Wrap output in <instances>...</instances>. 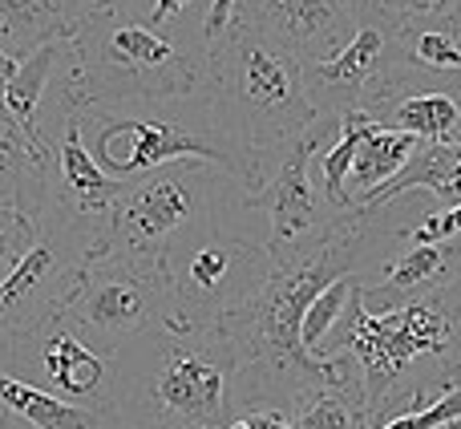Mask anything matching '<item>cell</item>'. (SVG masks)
Here are the masks:
<instances>
[{
	"label": "cell",
	"mask_w": 461,
	"mask_h": 429,
	"mask_svg": "<svg viewBox=\"0 0 461 429\" xmlns=\"http://www.w3.org/2000/svg\"><path fill=\"white\" fill-rule=\"evenodd\" d=\"M360 219L348 211L336 223L292 243H267V271L243 304L219 316V333L235 352V414L239 409L295 406L316 389L360 377L348 352H316L303 344V312L324 288L352 276L360 255Z\"/></svg>",
	"instance_id": "cell-1"
},
{
	"label": "cell",
	"mask_w": 461,
	"mask_h": 429,
	"mask_svg": "<svg viewBox=\"0 0 461 429\" xmlns=\"http://www.w3.org/2000/svg\"><path fill=\"white\" fill-rule=\"evenodd\" d=\"M73 110H86L89 122H94V138H89V151L94 159L105 167V175L130 178L138 175H154L158 167H170V162H219V167L230 175V159L227 151L215 142V138L199 134V130L183 126V122L170 118H122V114H110L105 105H73Z\"/></svg>",
	"instance_id": "cell-8"
},
{
	"label": "cell",
	"mask_w": 461,
	"mask_h": 429,
	"mask_svg": "<svg viewBox=\"0 0 461 429\" xmlns=\"http://www.w3.org/2000/svg\"><path fill=\"white\" fill-rule=\"evenodd\" d=\"M340 349L357 361L360 377H365V401L373 425L389 422L393 406H397V385L421 357H446L454 324H449L446 308L438 300H413L389 312H373L365 300L348 304L340 324ZM381 429V425H376Z\"/></svg>",
	"instance_id": "cell-5"
},
{
	"label": "cell",
	"mask_w": 461,
	"mask_h": 429,
	"mask_svg": "<svg viewBox=\"0 0 461 429\" xmlns=\"http://www.w3.org/2000/svg\"><path fill=\"white\" fill-rule=\"evenodd\" d=\"M292 429H376L368 417L365 377H352L332 389H316L295 401Z\"/></svg>",
	"instance_id": "cell-21"
},
{
	"label": "cell",
	"mask_w": 461,
	"mask_h": 429,
	"mask_svg": "<svg viewBox=\"0 0 461 429\" xmlns=\"http://www.w3.org/2000/svg\"><path fill=\"white\" fill-rule=\"evenodd\" d=\"M57 178H61V191H57L53 203H61L73 219H97V214H110L113 207H118L122 195H126V187H130V183H122V178L105 175V167L94 159L89 142L81 138L77 110L65 118V130H61V146H57Z\"/></svg>",
	"instance_id": "cell-13"
},
{
	"label": "cell",
	"mask_w": 461,
	"mask_h": 429,
	"mask_svg": "<svg viewBox=\"0 0 461 429\" xmlns=\"http://www.w3.org/2000/svg\"><path fill=\"white\" fill-rule=\"evenodd\" d=\"M207 167H215V162L186 159L170 162V170H154V175L130 183L118 207L110 211L105 239L122 255L167 268L170 247L183 235V227H199L207 211L215 207L219 175Z\"/></svg>",
	"instance_id": "cell-6"
},
{
	"label": "cell",
	"mask_w": 461,
	"mask_h": 429,
	"mask_svg": "<svg viewBox=\"0 0 461 429\" xmlns=\"http://www.w3.org/2000/svg\"><path fill=\"white\" fill-rule=\"evenodd\" d=\"M211 45L191 49L158 24L118 21V8L94 13L69 37V105H146L191 97L207 78Z\"/></svg>",
	"instance_id": "cell-3"
},
{
	"label": "cell",
	"mask_w": 461,
	"mask_h": 429,
	"mask_svg": "<svg viewBox=\"0 0 461 429\" xmlns=\"http://www.w3.org/2000/svg\"><path fill=\"white\" fill-rule=\"evenodd\" d=\"M77 24L45 0H0V53L24 61L49 41H69Z\"/></svg>",
	"instance_id": "cell-18"
},
{
	"label": "cell",
	"mask_w": 461,
	"mask_h": 429,
	"mask_svg": "<svg viewBox=\"0 0 461 429\" xmlns=\"http://www.w3.org/2000/svg\"><path fill=\"white\" fill-rule=\"evenodd\" d=\"M409 191H433L446 207H461V142H425L413 154L405 170H401L393 183H384L381 191L365 195V199L352 203L357 214H373L384 203L401 199Z\"/></svg>",
	"instance_id": "cell-15"
},
{
	"label": "cell",
	"mask_w": 461,
	"mask_h": 429,
	"mask_svg": "<svg viewBox=\"0 0 461 429\" xmlns=\"http://www.w3.org/2000/svg\"><path fill=\"white\" fill-rule=\"evenodd\" d=\"M461 422V385H449L429 409H413V414L389 417L381 429H446Z\"/></svg>",
	"instance_id": "cell-25"
},
{
	"label": "cell",
	"mask_w": 461,
	"mask_h": 429,
	"mask_svg": "<svg viewBox=\"0 0 461 429\" xmlns=\"http://www.w3.org/2000/svg\"><path fill=\"white\" fill-rule=\"evenodd\" d=\"M373 114L365 110H352L344 114L340 122V138H336L332 146H328L324 162H320V178H324V199L332 203L336 211L352 207L348 199V178H352V162H357V151H360V138H365V130L373 126Z\"/></svg>",
	"instance_id": "cell-23"
},
{
	"label": "cell",
	"mask_w": 461,
	"mask_h": 429,
	"mask_svg": "<svg viewBox=\"0 0 461 429\" xmlns=\"http://www.w3.org/2000/svg\"><path fill=\"white\" fill-rule=\"evenodd\" d=\"M207 429H227V425H207Z\"/></svg>",
	"instance_id": "cell-29"
},
{
	"label": "cell",
	"mask_w": 461,
	"mask_h": 429,
	"mask_svg": "<svg viewBox=\"0 0 461 429\" xmlns=\"http://www.w3.org/2000/svg\"><path fill=\"white\" fill-rule=\"evenodd\" d=\"M457 235H461V207H446V211L417 223V227L409 231V243L425 247V243H446V239H457Z\"/></svg>",
	"instance_id": "cell-26"
},
{
	"label": "cell",
	"mask_w": 461,
	"mask_h": 429,
	"mask_svg": "<svg viewBox=\"0 0 461 429\" xmlns=\"http://www.w3.org/2000/svg\"><path fill=\"white\" fill-rule=\"evenodd\" d=\"M61 57H69V41H49V45H41L37 53H29L21 65H16L13 81H8V89H5L13 118L21 122L32 138H45V134H41V122H37L41 94H45V86L53 81L57 61H61ZM45 142H49V138H45Z\"/></svg>",
	"instance_id": "cell-22"
},
{
	"label": "cell",
	"mask_w": 461,
	"mask_h": 429,
	"mask_svg": "<svg viewBox=\"0 0 461 429\" xmlns=\"http://www.w3.org/2000/svg\"><path fill=\"white\" fill-rule=\"evenodd\" d=\"M340 122L336 114H320V122L300 138V142L287 146V154L279 159L276 175L263 191H255L247 199V207H259L267 211L271 219V243H292V239L312 235V227L324 223V211H320V199L312 191V178H308V162L316 151H324L328 142L340 138Z\"/></svg>",
	"instance_id": "cell-11"
},
{
	"label": "cell",
	"mask_w": 461,
	"mask_h": 429,
	"mask_svg": "<svg viewBox=\"0 0 461 429\" xmlns=\"http://www.w3.org/2000/svg\"><path fill=\"white\" fill-rule=\"evenodd\" d=\"M421 151V138L417 134H405V130H389L381 122L365 130L360 138V151H357V162H352V178H348V199H365V195L381 191L384 183L401 175V170L413 162V154ZM352 211V207H348Z\"/></svg>",
	"instance_id": "cell-17"
},
{
	"label": "cell",
	"mask_w": 461,
	"mask_h": 429,
	"mask_svg": "<svg viewBox=\"0 0 461 429\" xmlns=\"http://www.w3.org/2000/svg\"><path fill=\"white\" fill-rule=\"evenodd\" d=\"M227 429H292V417L284 409H239Z\"/></svg>",
	"instance_id": "cell-27"
},
{
	"label": "cell",
	"mask_w": 461,
	"mask_h": 429,
	"mask_svg": "<svg viewBox=\"0 0 461 429\" xmlns=\"http://www.w3.org/2000/svg\"><path fill=\"white\" fill-rule=\"evenodd\" d=\"M45 5L61 8V13L69 16L73 24H81L86 16H94V13H105V8H118L113 0H45ZM73 32H77V29H73Z\"/></svg>",
	"instance_id": "cell-28"
},
{
	"label": "cell",
	"mask_w": 461,
	"mask_h": 429,
	"mask_svg": "<svg viewBox=\"0 0 461 429\" xmlns=\"http://www.w3.org/2000/svg\"><path fill=\"white\" fill-rule=\"evenodd\" d=\"M461 263V235L446 239V243H425V247H409L401 260L389 263L384 279L376 288H360V300L373 304L381 300L376 312H389L401 308V304H413L421 300V292H438L454 279Z\"/></svg>",
	"instance_id": "cell-14"
},
{
	"label": "cell",
	"mask_w": 461,
	"mask_h": 429,
	"mask_svg": "<svg viewBox=\"0 0 461 429\" xmlns=\"http://www.w3.org/2000/svg\"><path fill=\"white\" fill-rule=\"evenodd\" d=\"M89 243L65 247L61 239L57 243L37 239V247L21 260V268L0 284V357H16V349L32 341L41 328L61 324V312L69 304L73 284H77Z\"/></svg>",
	"instance_id": "cell-9"
},
{
	"label": "cell",
	"mask_w": 461,
	"mask_h": 429,
	"mask_svg": "<svg viewBox=\"0 0 461 429\" xmlns=\"http://www.w3.org/2000/svg\"><path fill=\"white\" fill-rule=\"evenodd\" d=\"M175 336V333H170ZM235 352L215 328L175 336L150 385V429H207L235 417Z\"/></svg>",
	"instance_id": "cell-7"
},
{
	"label": "cell",
	"mask_w": 461,
	"mask_h": 429,
	"mask_svg": "<svg viewBox=\"0 0 461 429\" xmlns=\"http://www.w3.org/2000/svg\"><path fill=\"white\" fill-rule=\"evenodd\" d=\"M45 219L21 203H0V284L21 268V260L37 247Z\"/></svg>",
	"instance_id": "cell-24"
},
{
	"label": "cell",
	"mask_w": 461,
	"mask_h": 429,
	"mask_svg": "<svg viewBox=\"0 0 461 429\" xmlns=\"http://www.w3.org/2000/svg\"><path fill=\"white\" fill-rule=\"evenodd\" d=\"M376 122L389 130L417 134L421 142H461V105L454 94H405L393 97L376 114Z\"/></svg>",
	"instance_id": "cell-20"
},
{
	"label": "cell",
	"mask_w": 461,
	"mask_h": 429,
	"mask_svg": "<svg viewBox=\"0 0 461 429\" xmlns=\"http://www.w3.org/2000/svg\"><path fill=\"white\" fill-rule=\"evenodd\" d=\"M0 406L29 429H105L97 409L69 406V401L53 397L37 385L16 381L8 373H0Z\"/></svg>",
	"instance_id": "cell-19"
},
{
	"label": "cell",
	"mask_w": 461,
	"mask_h": 429,
	"mask_svg": "<svg viewBox=\"0 0 461 429\" xmlns=\"http://www.w3.org/2000/svg\"><path fill=\"white\" fill-rule=\"evenodd\" d=\"M211 130L230 159V178L247 195L267 187V159L292 146L320 122L308 86V61L259 32L230 24L207 53Z\"/></svg>",
	"instance_id": "cell-2"
},
{
	"label": "cell",
	"mask_w": 461,
	"mask_h": 429,
	"mask_svg": "<svg viewBox=\"0 0 461 429\" xmlns=\"http://www.w3.org/2000/svg\"><path fill=\"white\" fill-rule=\"evenodd\" d=\"M41 365H45L49 381H53L65 397L89 401V397H97L105 385V357L65 324H53L45 333V341H41Z\"/></svg>",
	"instance_id": "cell-16"
},
{
	"label": "cell",
	"mask_w": 461,
	"mask_h": 429,
	"mask_svg": "<svg viewBox=\"0 0 461 429\" xmlns=\"http://www.w3.org/2000/svg\"><path fill=\"white\" fill-rule=\"evenodd\" d=\"M61 324L73 328L86 344L94 341L102 352H118L122 341L142 336L150 328H162V333L175 336L215 328L191 316L170 268L122 255L105 235H97L89 243L86 260H81L77 284H73L69 304L61 312Z\"/></svg>",
	"instance_id": "cell-4"
},
{
	"label": "cell",
	"mask_w": 461,
	"mask_h": 429,
	"mask_svg": "<svg viewBox=\"0 0 461 429\" xmlns=\"http://www.w3.org/2000/svg\"><path fill=\"white\" fill-rule=\"evenodd\" d=\"M5 81H0V203H21V207L45 211L53 207V170H57V151L45 138H32L21 122L13 118L5 97Z\"/></svg>",
	"instance_id": "cell-12"
},
{
	"label": "cell",
	"mask_w": 461,
	"mask_h": 429,
	"mask_svg": "<svg viewBox=\"0 0 461 429\" xmlns=\"http://www.w3.org/2000/svg\"><path fill=\"white\" fill-rule=\"evenodd\" d=\"M457 328H461V320H457Z\"/></svg>",
	"instance_id": "cell-30"
},
{
	"label": "cell",
	"mask_w": 461,
	"mask_h": 429,
	"mask_svg": "<svg viewBox=\"0 0 461 429\" xmlns=\"http://www.w3.org/2000/svg\"><path fill=\"white\" fill-rule=\"evenodd\" d=\"M368 0H239L230 24L292 49L300 61H332L360 32Z\"/></svg>",
	"instance_id": "cell-10"
}]
</instances>
